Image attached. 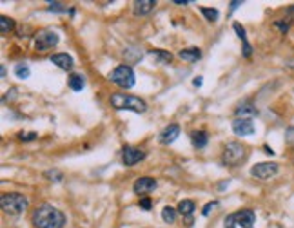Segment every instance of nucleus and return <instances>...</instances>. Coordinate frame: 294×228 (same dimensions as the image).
I'll return each mask as SVG.
<instances>
[{"instance_id": "20e7f679", "label": "nucleus", "mask_w": 294, "mask_h": 228, "mask_svg": "<svg viewBox=\"0 0 294 228\" xmlns=\"http://www.w3.org/2000/svg\"><path fill=\"white\" fill-rule=\"evenodd\" d=\"M245 156H247V150L243 145L238 143V141H229V143L225 145V149H223L222 163L227 165V167H236Z\"/></svg>"}, {"instance_id": "1a4fd4ad", "label": "nucleus", "mask_w": 294, "mask_h": 228, "mask_svg": "<svg viewBox=\"0 0 294 228\" xmlns=\"http://www.w3.org/2000/svg\"><path fill=\"white\" fill-rule=\"evenodd\" d=\"M256 127L252 123V120H247V118H236L233 121V132L236 136H251L254 134Z\"/></svg>"}, {"instance_id": "2f4dec72", "label": "nucleus", "mask_w": 294, "mask_h": 228, "mask_svg": "<svg viewBox=\"0 0 294 228\" xmlns=\"http://www.w3.org/2000/svg\"><path fill=\"white\" fill-rule=\"evenodd\" d=\"M138 205H140V208H142V210H151V206H153V203H151L149 198H142Z\"/></svg>"}, {"instance_id": "b1692460", "label": "nucleus", "mask_w": 294, "mask_h": 228, "mask_svg": "<svg viewBox=\"0 0 294 228\" xmlns=\"http://www.w3.org/2000/svg\"><path fill=\"white\" fill-rule=\"evenodd\" d=\"M200 11H202V15L205 17V20H209V22H216L218 18H220V11H218V9H213V7H202Z\"/></svg>"}, {"instance_id": "412c9836", "label": "nucleus", "mask_w": 294, "mask_h": 228, "mask_svg": "<svg viewBox=\"0 0 294 228\" xmlns=\"http://www.w3.org/2000/svg\"><path fill=\"white\" fill-rule=\"evenodd\" d=\"M149 54L158 64H169V62L173 60V54L169 53V51H163V49H153V51H149Z\"/></svg>"}, {"instance_id": "f704fd0d", "label": "nucleus", "mask_w": 294, "mask_h": 228, "mask_svg": "<svg viewBox=\"0 0 294 228\" xmlns=\"http://www.w3.org/2000/svg\"><path fill=\"white\" fill-rule=\"evenodd\" d=\"M229 6H231V11H236V9L241 6V2H240V0H233V2L229 4Z\"/></svg>"}, {"instance_id": "423d86ee", "label": "nucleus", "mask_w": 294, "mask_h": 228, "mask_svg": "<svg viewBox=\"0 0 294 228\" xmlns=\"http://www.w3.org/2000/svg\"><path fill=\"white\" fill-rule=\"evenodd\" d=\"M58 42H60V36H58L56 31L42 29L36 35L35 49L36 51H49V49H53L54 46H58Z\"/></svg>"}, {"instance_id": "5701e85b", "label": "nucleus", "mask_w": 294, "mask_h": 228, "mask_svg": "<svg viewBox=\"0 0 294 228\" xmlns=\"http://www.w3.org/2000/svg\"><path fill=\"white\" fill-rule=\"evenodd\" d=\"M15 76L20 80H27L31 76V69L26 64H17L15 66Z\"/></svg>"}, {"instance_id": "aec40b11", "label": "nucleus", "mask_w": 294, "mask_h": 228, "mask_svg": "<svg viewBox=\"0 0 294 228\" xmlns=\"http://www.w3.org/2000/svg\"><path fill=\"white\" fill-rule=\"evenodd\" d=\"M194 208H196V205H194V201H191V199H182L180 203H178V206H176V210H178V214H182L184 217H189L194 212Z\"/></svg>"}, {"instance_id": "f3484780", "label": "nucleus", "mask_w": 294, "mask_h": 228, "mask_svg": "<svg viewBox=\"0 0 294 228\" xmlns=\"http://www.w3.org/2000/svg\"><path fill=\"white\" fill-rule=\"evenodd\" d=\"M67 85L71 87L75 92H80V91L85 87V78L84 74H78V72H71L69 78H67Z\"/></svg>"}, {"instance_id": "9d476101", "label": "nucleus", "mask_w": 294, "mask_h": 228, "mask_svg": "<svg viewBox=\"0 0 294 228\" xmlns=\"http://www.w3.org/2000/svg\"><path fill=\"white\" fill-rule=\"evenodd\" d=\"M156 188V180L149 178V176H144V178H138V180L134 181V185H133V190L134 194H149L153 192Z\"/></svg>"}, {"instance_id": "0eeeda50", "label": "nucleus", "mask_w": 294, "mask_h": 228, "mask_svg": "<svg viewBox=\"0 0 294 228\" xmlns=\"http://www.w3.org/2000/svg\"><path fill=\"white\" fill-rule=\"evenodd\" d=\"M278 163H270V161H264V163H258V165H254L251 168V174L254 178H258V180H270V178H274L278 174Z\"/></svg>"}, {"instance_id": "6e6552de", "label": "nucleus", "mask_w": 294, "mask_h": 228, "mask_svg": "<svg viewBox=\"0 0 294 228\" xmlns=\"http://www.w3.org/2000/svg\"><path fill=\"white\" fill-rule=\"evenodd\" d=\"M144 158H145V152L136 149V147H124V150H122V163H124L126 167H134V165L138 161H142Z\"/></svg>"}, {"instance_id": "39448f33", "label": "nucleus", "mask_w": 294, "mask_h": 228, "mask_svg": "<svg viewBox=\"0 0 294 228\" xmlns=\"http://www.w3.org/2000/svg\"><path fill=\"white\" fill-rule=\"evenodd\" d=\"M109 80L118 85V87L131 89L134 85V71L131 69V66H118L116 69L109 72Z\"/></svg>"}, {"instance_id": "7c9ffc66", "label": "nucleus", "mask_w": 294, "mask_h": 228, "mask_svg": "<svg viewBox=\"0 0 294 228\" xmlns=\"http://www.w3.org/2000/svg\"><path fill=\"white\" fill-rule=\"evenodd\" d=\"M274 25H276L278 29H280V31L283 33V35H285V33L289 31V27H291V22H283V20H278V22H276Z\"/></svg>"}, {"instance_id": "9b49d317", "label": "nucleus", "mask_w": 294, "mask_h": 228, "mask_svg": "<svg viewBox=\"0 0 294 228\" xmlns=\"http://www.w3.org/2000/svg\"><path fill=\"white\" fill-rule=\"evenodd\" d=\"M236 118H247V120H252L254 116H258V109L256 105L251 102V100H243V102L236 107Z\"/></svg>"}, {"instance_id": "7ed1b4c3", "label": "nucleus", "mask_w": 294, "mask_h": 228, "mask_svg": "<svg viewBox=\"0 0 294 228\" xmlns=\"http://www.w3.org/2000/svg\"><path fill=\"white\" fill-rule=\"evenodd\" d=\"M0 205H2V210L6 212V214H9V216H20V214L26 212L29 201H27V198H26L24 194L9 192L0 198Z\"/></svg>"}, {"instance_id": "c85d7f7f", "label": "nucleus", "mask_w": 294, "mask_h": 228, "mask_svg": "<svg viewBox=\"0 0 294 228\" xmlns=\"http://www.w3.org/2000/svg\"><path fill=\"white\" fill-rule=\"evenodd\" d=\"M218 205H220V203H218V201H211V203H207V205H205V206H204V210H202V216L207 217V216H209V214H211V210H214V208H216Z\"/></svg>"}, {"instance_id": "bb28decb", "label": "nucleus", "mask_w": 294, "mask_h": 228, "mask_svg": "<svg viewBox=\"0 0 294 228\" xmlns=\"http://www.w3.org/2000/svg\"><path fill=\"white\" fill-rule=\"evenodd\" d=\"M49 11H54V13H67V7L62 4V2H49Z\"/></svg>"}, {"instance_id": "c9c22d12", "label": "nucleus", "mask_w": 294, "mask_h": 228, "mask_svg": "<svg viewBox=\"0 0 294 228\" xmlns=\"http://www.w3.org/2000/svg\"><path fill=\"white\" fill-rule=\"evenodd\" d=\"M264 149H265V152H267V154H270V156H272V154H274V150L270 149L269 145H264Z\"/></svg>"}, {"instance_id": "f03ea898", "label": "nucleus", "mask_w": 294, "mask_h": 228, "mask_svg": "<svg viewBox=\"0 0 294 228\" xmlns=\"http://www.w3.org/2000/svg\"><path fill=\"white\" fill-rule=\"evenodd\" d=\"M111 105L116 111H133V113H145L147 103L138 96H131L126 92H114L111 94Z\"/></svg>"}, {"instance_id": "ddd939ff", "label": "nucleus", "mask_w": 294, "mask_h": 228, "mask_svg": "<svg viewBox=\"0 0 294 228\" xmlns=\"http://www.w3.org/2000/svg\"><path fill=\"white\" fill-rule=\"evenodd\" d=\"M178 136H180V127L176 125V123H171V125H167L160 132V141L163 145H171L178 139Z\"/></svg>"}, {"instance_id": "473e14b6", "label": "nucleus", "mask_w": 294, "mask_h": 228, "mask_svg": "<svg viewBox=\"0 0 294 228\" xmlns=\"http://www.w3.org/2000/svg\"><path fill=\"white\" fill-rule=\"evenodd\" d=\"M285 139H287L289 145H294V127H289L285 131Z\"/></svg>"}, {"instance_id": "f257e3e1", "label": "nucleus", "mask_w": 294, "mask_h": 228, "mask_svg": "<svg viewBox=\"0 0 294 228\" xmlns=\"http://www.w3.org/2000/svg\"><path fill=\"white\" fill-rule=\"evenodd\" d=\"M66 223V216L53 205L44 203L33 212V225L36 228H62Z\"/></svg>"}, {"instance_id": "6ab92c4d", "label": "nucleus", "mask_w": 294, "mask_h": 228, "mask_svg": "<svg viewBox=\"0 0 294 228\" xmlns=\"http://www.w3.org/2000/svg\"><path fill=\"white\" fill-rule=\"evenodd\" d=\"M191 141L196 149H204L205 145H207V141H209V136H207V132L205 131H192Z\"/></svg>"}, {"instance_id": "58836bf2", "label": "nucleus", "mask_w": 294, "mask_h": 228, "mask_svg": "<svg viewBox=\"0 0 294 228\" xmlns=\"http://www.w3.org/2000/svg\"><path fill=\"white\" fill-rule=\"evenodd\" d=\"M289 13H293V15H294V6H293V7H289Z\"/></svg>"}, {"instance_id": "a211bd4d", "label": "nucleus", "mask_w": 294, "mask_h": 228, "mask_svg": "<svg viewBox=\"0 0 294 228\" xmlns=\"http://www.w3.org/2000/svg\"><path fill=\"white\" fill-rule=\"evenodd\" d=\"M182 60L186 62H198L202 58V51L198 47H187V49H182L180 53H178Z\"/></svg>"}, {"instance_id": "dca6fc26", "label": "nucleus", "mask_w": 294, "mask_h": 228, "mask_svg": "<svg viewBox=\"0 0 294 228\" xmlns=\"http://www.w3.org/2000/svg\"><path fill=\"white\" fill-rule=\"evenodd\" d=\"M233 29L236 31L238 38H240L241 42H243V56H245V58H249V56L252 54V47H251V44H249V40H247L245 29H243V27H241V24H238V22H234V24H233Z\"/></svg>"}, {"instance_id": "2eb2a0df", "label": "nucleus", "mask_w": 294, "mask_h": 228, "mask_svg": "<svg viewBox=\"0 0 294 228\" xmlns=\"http://www.w3.org/2000/svg\"><path fill=\"white\" fill-rule=\"evenodd\" d=\"M156 2L155 0H136L134 4H133V11H134V15H147V13H151L153 9H155Z\"/></svg>"}, {"instance_id": "a878e982", "label": "nucleus", "mask_w": 294, "mask_h": 228, "mask_svg": "<svg viewBox=\"0 0 294 228\" xmlns=\"http://www.w3.org/2000/svg\"><path fill=\"white\" fill-rule=\"evenodd\" d=\"M44 176H46L49 181H54V183H60V181L64 180V174H62L58 168H51V170H46V172H44Z\"/></svg>"}, {"instance_id": "4468645a", "label": "nucleus", "mask_w": 294, "mask_h": 228, "mask_svg": "<svg viewBox=\"0 0 294 228\" xmlns=\"http://www.w3.org/2000/svg\"><path fill=\"white\" fill-rule=\"evenodd\" d=\"M51 64L58 66L60 69H64V71H71L73 66H75V60H73L71 54L56 53V54H53V56H51Z\"/></svg>"}, {"instance_id": "cd10ccee", "label": "nucleus", "mask_w": 294, "mask_h": 228, "mask_svg": "<svg viewBox=\"0 0 294 228\" xmlns=\"http://www.w3.org/2000/svg\"><path fill=\"white\" fill-rule=\"evenodd\" d=\"M223 228H236V216H234V214H229V216L223 219Z\"/></svg>"}, {"instance_id": "f8f14e48", "label": "nucleus", "mask_w": 294, "mask_h": 228, "mask_svg": "<svg viewBox=\"0 0 294 228\" xmlns=\"http://www.w3.org/2000/svg\"><path fill=\"white\" fill-rule=\"evenodd\" d=\"M236 216V225L241 228H254V223H256V214L251 208H245V210H240L234 214Z\"/></svg>"}, {"instance_id": "72a5a7b5", "label": "nucleus", "mask_w": 294, "mask_h": 228, "mask_svg": "<svg viewBox=\"0 0 294 228\" xmlns=\"http://www.w3.org/2000/svg\"><path fill=\"white\" fill-rule=\"evenodd\" d=\"M173 4H176V6H189V4H192V0H173Z\"/></svg>"}, {"instance_id": "c756f323", "label": "nucleus", "mask_w": 294, "mask_h": 228, "mask_svg": "<svg viewBox=\"0 0 294 228\" xmlns=\"http://www.w3.org/2000/svg\"><path fill=\"white\" fill-rule=\"evenodd\" d=\"M36 138H38L36 132H20V139H22V141H33V139Z\"/></svg>"}, {"instance_id": "e433bc0d", "label": "nucleus", "mask_w": 294, "mask_h": 228, "mask_svg": "<svg viewBox=\"0 0 294 228\" xmlns=\"http://www.w3.org/2000/svg\"><path fill=\"white\" fill-rule=\"evenodd\" d=\"M285 66H287L289 69H294V60H287L285 62Z\"/></svg>"}, {"instance_id": "393cba45", "label": "nucleus", "mask_w": 294, "mask_h": 228, "mask_svg": "<svg viewBox=\"0 0 294 228\" xmlns=\"http://www.w3.org/2000/svg\"><path fill=\"white\" fill-rule=\"evenodd\" d=\"M13 27H15V22H13L11 18H7V17L0 18V33H2V35H7L9 31H13Z\"/></svg>"}, {"instance_id": "4be33fe9", "label": "nucleus", "mask_w": 294, "mask_h": 228, "mask_svg": "<svg viewBox=\"0 0 294 228\" xmlns=\"http://www.w3.org/2000/svg\"><path fill=\"white\" fill-rule=\"evenodd\" d=\"M176 216H178V210L173 208V206H163L162 208V219L165 223H174L176 221Z\"/></svg>"}, {"instance_id": "4c0bfd02", "label": "nucleus", "mask_w": 294, "mask_h": 228, "mask_svg": "<svg viewBox=\"0 0 294 228\" xmlns=\"http://www.w3.org/2000/svg\"><path fill=\"white\" fill-rule=\"evenodd\" d=\"M192 84L196 85V87H200V85H202V76H198V78L194 80V82H192Z\"/></svg>"}]
</instances>
